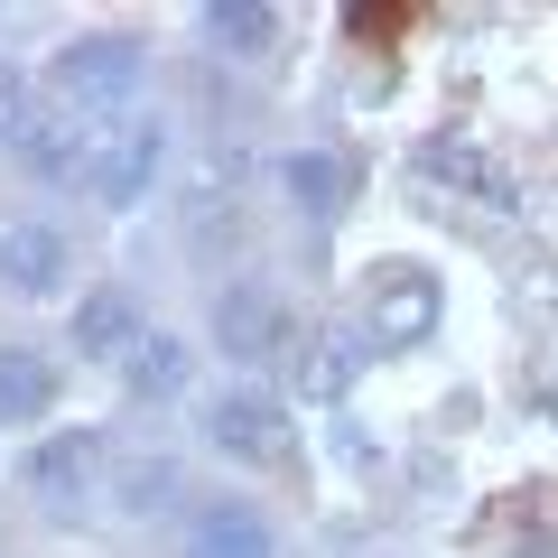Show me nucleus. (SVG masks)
Here are the masks:
<instances>
[{
    "mask_svg": "<svg viewBox=\"0 0 558 558\" xmlns=\"http://www.w3.org/2000/svg\"><path fill=\"white\" fill-rule=\"evenodd\" d=\"M121 373H131L140 400H159V391H178V381H186V354H178L168 336H140L131 354H121Z\"/></svg>",
    "mask_w": 558,
    "mask_h": 558,
    "instance_id": "11",
    "label": "nucleus"
},
{
    "mask_svg": "<svg viewBox=\"0 0 558 558\" xmlns=\"http://www.w3.org/2000/svg\"><path fill=\"white\" fill-rule=\"evenodd\" d=\"M47 410H57V363L38 344H0V428H28Z\"/></svg>",
    "mask_w": 558,
    "mask_h": 558,
    "instance_id": "5",
    "label": "nucleus"
},
{
    "mask_svg": "<svg viewBox=\"0 0 558 558\" xmlns=\"http://www.w3.org/2000/svg\"><path fill=\"white\" fill-rule=\"evenodd\" d=\"M94 475H102V438H94V428H57V438H38V447L20 457L28 502H47L57 521L94 502Z\"/></svg>",
    "mask_w": 558,
    "mask_h": 558,
    "instance_id": "1",
    "label": "nucleus"
},
{
    "mask_svg": "<svg viewBox=\"0 0 558 558\" xmlns=\"http://www.w3.org/2000/svg\"><path fill=\"white\" fill-rule=\"evenodd\" d=\"M131 75H140V47L131 38H75L57 57V94L65 102H112Z\"/></svg>",
    "mask_w": 558,
    "mask_h": 558,
    "instance_id": "3",
    "label": "nucleus"
},
{
    "mask_svg": "<svg viewBox=\"0 0 558 558\" xmlns=\"http://www.w3.org/2000/svg\"><path fill=\"white\" fill-rule=\"evenodd\" d=\"M289 186H299V205H336V159H289Z\"/></svg>",
    "mask_w": 558,
    "mask_h": 558,
    "instance_id": "14",
    "label": "nucleus"
},
{
    "mask_svg": "<svg viewBox=\"0 0 558 558\" xmlns=\"http://www.w3.org/2000/svg\"><path fill=\"white\" fill-rule=\"evenodd\" d=\"M381 326H400V336H410V326H428V289H418L410 270H400V289H381Z\"/></svg>",
    "mask_w": 558,
    "mask_h": 558,
    "instance_id": "13",
    "label": "nucleus"
},
{
    "mask_svg": "<svg viewBox=\"0 0 558 558\" xmlns=\"http://www.w3.org/2000/svg\"><path fill=\"white\" fill-rule=\"evenodd\" d=\"M75 344H84V354H131V344H140L131 299H121V289H94V299L75 307Z\"/></svg>",
    "mask_w": 558,
    "mask_h": 558,
    "instance_id": "8",
    "label": "nucleus"
},
{
    "mask_svg": "<svg viewBox=\"0 0 558 558\" xmlns=\"http://www.w3.org/2000/svg\"><path fill=\"white\" fill-rule=\"evenodd\" d=\"M10 149H20L38 178H75V186H84V168H94V131H84V121H38L28 112V131L10 140Z\"/></svg>",
    "mask_w": 558,
    "mask_h": 558,
    "instance_id": "6",
    "label": "nucleus"
},
{
    "mask_svg": "<svg viewBox=\"0 0 558 558\" xmlns=\"http://www.w3.org/2000/svg\"><path fill=\"white\" fill-rule=\"evenodd\" d=\"M28 131V94H20V65H0V140Z\"/></svg>",
    "mask_w": 558,
    "mask_h": 558,
    "instance_id": "15",
    "label": "nucleus"
},
{
    "mask_svg": "<svg viewBox=\"0 0 558 558\" xmlns=\"http://www.w3.org/2000/svg\"><path fill=\"white\" fill-rule=\"evenodd\" d=\"M215 38H242V47H260V38H270V20H260V10H215Z\"/></svg>",
    "mask_w": 558,
    "mask_h": 558,
    "instance_id": "16",
    "label": "nucleus"
},
{
    "mask_svg": "<svg viewBox=\"0 0 558 558\" xmlns=\"http://www.w3.org/2000/svg\"><path fill=\"white\" fill-rule=\"evenodd\" d=\"M168 494H178V465H168V457H121L112 465V502H121V512H159Z\"/></svg>",
    "mask_w": 558,
    "mask_h": 558,
    "instance_id": "10",
    "label": "nucleus"
},
{
    "mask_svg": "<svg viewBox=\"0 0 558 558\" xmlns=\"http://www.w3.org/2000/svg\"><path fill=\"white\" fill-rule=\"evenodd\" d=\"M205 428H215V447H233V457H279V410L252 391H223L215 410H205Z\"/></svg>",
    "mask_w": 558,
    "mask_h": 558,
    "instance_id": "7",
    "label": "nucleus"
},
{
    "mask_svg": "<svg viewBox=\"0 0 558 558\" xmlns=\"http://www.w3.org/2000/svg\"><path fill=\"white\" fill-rule=\"evenodd\" d=\"M65 233H47V223H10L0 233V289H20V299H47V289H65Z\"/></svg>",
    "mask_w": 558,
    "mask_h": 558,
    "instance_id": "4",
    "label": "nucleus"
},
{
    "mask_svg": "<svg viewBox=\"0 0 558 558\" xmlns=\"http://www.w3.org/2000/svg\"><path fill=\"white\" fill-rule=\"evenodd\" d=\"M205 558H270V549H260V531L242 512H215L205 521Z\"/></svg>",
    "mask_w": 558,
    "mask_h": 558,
    "instance_id": "12",
    "label": "nucleus"
},
{
    "mask_svg": "<svg viewBox=\"0 0 558 558\" xmlns=\"http://www.w3.org/2000/svg\"><path fill=\"white\" fill-rule=\"evenodd\" d=\"M215 326H223V344H233V354H270V344H279V307L260 299V289H233Z\"/></svg>",
    "mask_w": 558,
    "mask_h": 558,
    "instance_id": "9",
    "label": "nucleus"
},
{
    "mask_svg": "<svg viewBox=\"0 0 558 558\" xmlns=\"http://www.w3.org/2000/svg\"><path fill=\"white\" fill-rule=\"evenodd\" d=\"M159 121H112V131H94V168H84V186H94V205H140L149 196V178H159Z\"/></svg>",
    "mask_w": 558,
    "mask_h": 558,
    "instance_id": "2",
    "label": "nucleus"
}]
</instances>
